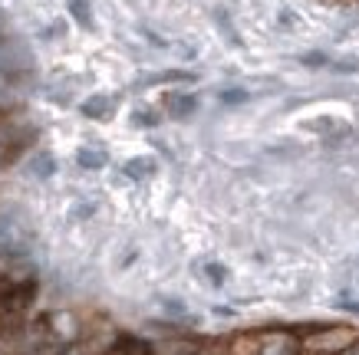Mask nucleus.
<instances>
[{
    "mask_svg": "<svg viewBox=\"0 0 359 355\" xmlns=\"http://www.w3.org/2000/svg\"><path fill=\"white\" fill-rule=\"evenodd\" d=\"M300 333L267 329V333H241L228 342V355H300Z\"/></svg>",
    "mask_w": 359,
    "mask_h": 355,
    "instance_id": "f257e3e1",
    "label": "nucleus"
},
{
    "mask_svg": "<svg viewBox=\"0 0 359 355\" xmlns=\"http://www.w3.org/2000/svg\"><path fill=\"white\" fill-rule=\"evenodd\" d=\"M359 342V333L349 326H327V329H306L300 333V345L304 352L313 355H343L349 345Z\"/></svg>",
    "mask_w": 359,
    "mask_h": 355,
    "instance_id": "f03ea898",
    "label": "nucleus"
},
{
    "mask_svg": "<svg viewBox=\"0 0 359 355\" xmlns=\"http://www.w3.org/2000/svg\"><path fill=\"white\" fill-rule=\"evenodd\" d=\"M195 109H198L195 92H168V96H165V112L172 118H188Z\"/></svg>",
    "mask_w": 359,
    "mask_h": 355,
    "instance_id": "7ed1b4c3",
    "label": "nucleus"
},
{
    "mask_svg": "<svg viewBox=\"0 0 359 355\" xmlns=\"http://www.w3.org/2000/svg\"><path fill=\"white\" fill-rule=\"evenodd\" d=\"M112 109H116V99L109 96H89L83 106H79V112L86 118H96V122H102V118L112 116Z\"/></svg>",
    "mask_w": 359,
    "mask_h": 355,
    "instance_id": "20e7f679",
    "label": "nucleus"
},
{
    "mask_svg": "<svg viewBox=\"0 0 359 355\" xmlns=\"http://www.w3.org/2000/svg\"><path fill=\"white\" fill-rule=\"evenodd\" d=\"M122 174L132 178V181H145V178L155 174V162L152 158H129V162L122 165Z\"/></svg>",
    "mask_w": 359,
    "mask_h": 355,
    "instance_id": "39448f33",
    "label": "nucleus"
},
{
    "mask_svg": "<svg viewBox=\"0 0 359 355\" xmlns=\"http://www.w3.org/2000/svg\"><path fill=\"white\" fill-rule=\"evenodd\" d=\"M66 7H69V17H73V20H76L83 30H93V27H96L89 0H66Z\"/></svg>",
    "mask_w": 359,
    "mask_h": 355,
    "instance_id": "423d86ee",
    "label": "nucleus"
},
{
    "mask_svg": "<svg viewBox=\"0 0 359 355\" xmlns=\"http://www.w3.org/2000/svg\"><path fill=\"white\" fill-rule=\"evenodd\" d=\"M76 162H79V168H86V172H99L102 165L109 162V155H106V151H99V148H79Z\"/></svg>",
    "mask_w": 359,
    "mask_h": 355,
    "instance_id": "0eeeda50",
    "label": "nucleus"
},
{
    "mask_svg": "<svg viewBox=\"0 0 359 355\" xmlns=\"http://www.w3.org/2000/svg\"><path fill=\"white\" fill-rule=\"evenodd\" d=\"M30 172L36 174V178H50V174L56 172V162L50 158V155H36V158L30 162Z\"/></svg>",
    "mask_w": 359,
    "mask_h": 355,
    "instance_id": "6e6552de",
    "label": "nucleus"
},
{
    "mask_svg": "<svg viewBox=\"0 0 359 355\" xmlns=\"http://www.w3.org/2000/svg\"><path fill=\"white\" fill-rule=\"evenodd\" d=\"M205 273L211 286H224V280H228V270L221 267V263H205Z\"/></svg>",
    "mask_w": 359,
    "mask_h": 355,
    "instance_id": "1a4fd4ad",
    "label": "nucleus"
},
{
    "mask_svg": "<svg viewBox=\"0 0 359 355\" xmlns=\"http://www.w3.org/2000/svg\"><path fill=\"white\" fill-rule=\"evenodd\" d=\"M132 122H135V125H142V129H152V125H158V116H155V112H135V116H132Z\"/></svg>",
    "mask_w": 359,
    "mask_h": 355,
    "instance_id": "9d476101",
    "label": "nucleus"
},
{
    "mask_svg": "<svg viewBox=\"0 0 359 355\" xmlns=\"http://www.w3.org/2000/svg\"><path fill=\"white\" fill-rule=\"evenodd\" d=\"M165 312H172V316H178V319H188V323H191L188 309H185V306H182L178 300H165Z\"/></svg>",
    "mask_w": 359,
    "mask_h": 355,
    "instance_id": "9b49d317",
    "label": "nucleus"
},
{
    "mask_svg": "<svg viewBox=\"0 0 359 355\" xmlns=\"http://www.w3.org/2000/svg\"><path fill=\"white\" fill-rule=\"evenodd\" d=\"M244 99H248V92H244V89H224V92H221V102H228V106L244 102Z\"/></svg>",
    "mask_w": 359,
    "mask_h": 355,
    "instance_id": "f8f14e48",
    "label": "nucleus"
},
{
    "mask_svg": "<svg viewBox=\"0 0 359 355\" xmlns=\"http://www.w3.org/2000/svg\"><path fill=\"white\" fill-rule=\"evenodd\" d=\"M300 63H306V66H330V56L327 53H306V56H300Z\"/></svg>",
    "mask_w": 359,
    "mask_h": 355,
    "instance_id": "ddd939ff",
    "label": "nucleus"
},
{
    "mask_svg": "<svg viewBox=\"0 0 359 355\" xmlns=\"http://www.w3.org/2000/svg\"><path fill=\"white\" fill-rule=\"evenodd\" d=\"M188 355H228V349H215V345H208V349H191Z\"/></svg>",
    "mask_w": 359,
    "mask_h": 355,
    "instance_id": "4468645a",
    "label": "nucleus"
},
{
    "mask_svg": "<svg viewBox=\"0 0 359 355\" xmlns=\"http://www.w3.org/2000/svg\"><path fill=\"white\" fill-rule=\"evenodd\" d=\"M343 355H359V342H356V345H349V349H346Z\"/></svg>",
    "mask_w": 359,
    "mask_h": 355,
    "instance_id": "2eb2a0df",
    "label": "nucleus"
},
{
    "mask_svg": "<svg viewBox=\"0 0 359 355\" xmlns=\"http://www.w3.org/2000/svg\"><path fill=\"white\" fill-rule=\"evenodd\" d=\"M300 355H313V352H300Z\"/></svg>",
    "mask_w": 359,
    "mask_h": 355,
    "instance_id": "dca6fc26",
    "label": "nucleus"
}]
</instances>
